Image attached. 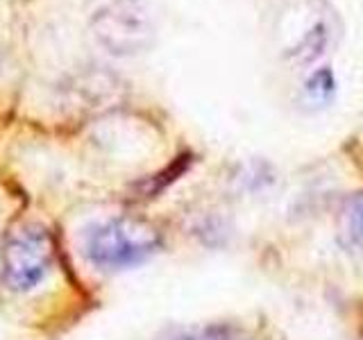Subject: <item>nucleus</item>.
I'll return each mask as SVG.
<instances>
[{"instance_id":"obj_1","label":"nucleus","mask_w":363,"mask_h":340,"mask_svg":"<svg viewBox=\"0 0 363 340\" xmlns=\"http://www.w3.org/2000/svg\"><path fill=\"white\" fill-rule=\"evenodd\" d=\"M84 256L100 270H125L143 264L162 247V236L152 225L132 218H111L89 227Z\"/></svg>"},{"instance_id":"obj_2","label":"nucleus","mask_w":363,"mask_h":340,"mask_svg":"<svg viewBox=\"0 0 363 340\" xmlns=\"http://www.w3.org/2000/svg\"><path fill=\"white\" fill-rule=\"evenodd\" d=\"M52 266V241L41 225H18L3 245V281L9 290L28 293L45 279Z\"/></svg>"},{"instance_id":"obj_3","label":"nucleus","mask_w":363,"mask_h":340,"mask_svg":"<svg viewBox=\"0 0 363 340\" xmlns=\"http://www.w3.org/2000/svg\"><path fill=\"white\" fill-rule=\"evenodd\" d=\"M164 340H245L243 329L230 322H216V324H200L186 327L170 332Z\"/></svg>"},{"instance_id":"obj_4","label":"nucleus","mask_w":363,"mask_h":340,"mask_svg":"<svg viewBox=\"0 0 363 340\" xmlns=\"http://www.w3.org/2000/svg\"><path fill=\"white\" fill-rule=\"evenodd\" d=\"M340 234L347 245L363 247V191L345 202L343 215H340Z\"/></svg>"},{"instance_id":"obj_5","label":"nucleus","mask_w":363,"mask_h":340,"mask_svg":"<svg viewBox=\"0 0 363 340\" xmlns=\"http://www.w3.org/2000/svg\"><path fill=\"white\" fill-rule=\"evenodd\" d=\"M306 94H309L311 100L315 102H327L329 96L334 94V75L332 71H318L313 77H309V82H306Z\"/></svg>"}]
</instances>
